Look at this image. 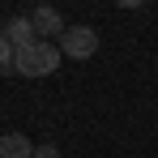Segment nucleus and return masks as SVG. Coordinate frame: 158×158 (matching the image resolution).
Segmentation results:
<instances>
[{"label": "nucleus", "instance_id": "nucleus-1", "mask_svg": "<svg viewBox=\"0 0 158 158\" xmlns=\"http://www.w3.org/2000/svg\"><path fill=\"white\" fill-rule=\"evenodd\" d=\"M56 69H60V47L43 39H34L30 47L13 56V73H22V77H52Z\"/></svg>", "mask_w": 158, "mask_h": 158}, {"label": "nucleus", "instance_id": "nucleus-2", "mask_svg": "<svg viewBox=\"0 0 158 158\" xmlns=\"http://www.w3.org/2000/svg\"><path fill=\"white\" fill-rule=\"evenodd\" d=\"M56 47H60V56L85 60V56L98 52V30H90V26H69L60 39H56Z\"/></svg>", "mask_w": 158, "mask_h": 158}, {"label": "nucleus", "instance_id": "nucleus-3", "mask_svg": "<svg viewBox=\"0 0 158 158\" xmlns=\"http://www.w3.org/2000/svg\"><path fill=\"white\" fill-rule=\"evenodd\" d=\"M30 17V26H34V34H39V39H43V43H52V39H60V34H64V17H60V13H56V9H47V4H39V9H34V13H26Z\"/></svg>", "mask_w": 158, "mask_h": 158}, {"label": "nucleus", "instance_id": "nucleus-4", "mask_svg": "<svg viewBox=\"0 0 158 158\" xmlns=\"http://www.w3.org/2000/svg\"><path fill=\"white\" fill-rule=\"evenodd\" d=\"M0 158H34L30 137L26 132H4V137H0Z\"/></svg>", "mask_w": 158, "mask_h": 158}, {"label": "nucleus", "instance_id": "nucleus-5", "mask_svg": "<svg viewBox=\"0 0 158 158\" xmlns=\"http://www.w3.org/2000/svg\"><path fill=\"white\" fill-rule=\"evenodd\" d=\"M4 39L22 52V47H30L39 34H34V26H30V17H9V26H4Z\"/></svg>", "mask_w": 158, "mask_h": 158}, {"label": "nucleus", "instance_id": "nucleus-6", "mask_svg": "<svg viewBox=\"0 0 158 158\" xmlns=\"http://www.w3.org/2000/svg\"><path fill=\"white\" fill-rule=\"evenodd\" d=\"M13 56H17V47L4 39V30H0V73H13Z\"/></svg>", "mask_w": 158, "mask_h": 158}, {"label": "nucleus", "instance_id": "nucleus-7", "mask_svg": "<svg viewBox=\"0 0 158 158\" xmlns=\"http://www.w3.org/2000/svg\"><path fill=\"white\" fill-rule=\"evenodd\" d=\"M34 158H60L56 145H34Z\"/></svg>", "mask_w": 158, "mask_h": 158}]
</instances>
